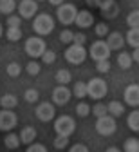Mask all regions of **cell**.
<instances>
[{"label":"cell","instance_id":"41","mask_svg":"<svg viewBox=\"0 0 139 152\" xmlns=\"http://www.w3.org/2000/svg\"><path fill=\"white\" fill-rule=\"evenodd\" d=\"M85 40H87V36L83 33H74V36H72V44L74 45H83Z\"/></svg>","mask_w":139,"mask_h":152},{"label":"cell","instance_id":"31","mask_svg":"<svg viewBox=\"0 0 139 152\" xmlns=\"http://www.w3.org/2000/svg\"><path fill=\"white\" fill-rule=\"evenodd\" d=\"M125 152H139V140H135V138H128L127 141H125Z\"/></svg>","mask_w":139,"mask_h":152},{"label":"cell","instance_id":"40","mask_svg":"<svg viewBox=\"0 0 139 152\" xmlns=\"http://www.w3.org/2000/svg\"><path fill=\"white\" fill-rule=\"evenodd\" d=\"M22 24V18L16 16V15H9L7 16V27H20Z\"/></svg>","mask_w":139,"mask_h":152},{"label":"cell","instance_id":"49","mask_svg":"<svg viewBox=\"0 0 139 152\" xmlns=\"http://www.w3.org/2000/svg\"><path fill=\"white\" fill-rule=\"evenodd\" d=\"M34 2H38V0H34Z\"/></svg>","mask_w":139,"mask_h":152},{"label":"cell","instance_id":"13","mask_svg":"<svg viewBox=\"0 0 139 152\" xmlns=\"http://www.w3.org/2000/svg\"><path fill=\"white\" fill-rule=\"evenodd\" d=\"M123 100H125L130 107H139V85H137V83H130V85L125 89Z\"/></svg>","mask_w":139,"mask_h":152},{"label":"cell","instance_id":"42","mask_svg":"<svg viewBox=\"0 0 139 152\" xmlns=\"http://www.w3.org/2000/svg\"><path fill=\"white\" fill-rule=\"evenodd\" d=\"M25 152H47V148L44 145H40V143H31Z\"/></svg>","mask_w":139,"mask_h":152},{"label":"cell","instance_id":"24","mask_svg":"<svg viewBox=\"0 0 139 152\" xmlns=\"http://www.w3.org/2000/svg\"><path fill=\"white\" fill-rule=\"evenodd\" d=\"M127 44H130L134 49L139 47V27L128 31V34H127Z\"/></svg>","mask_w":139,"mask_h":152},{"label":"cell","instance_id":"3","mask_svg":"<svg viewBox=\"0 0 139 152\" xmlns=\"http://www.w3.org/2000/svg\"><path fill=\"white\" fill-rule=\"evenodd\" d=\"M76 129V123L71 116H60L56 121H54V130H56V136H65V138H71V134Z\"/></svg>","mask_w":139,"mask_h":152},{"label":"cell","instance_id":"45","mask_svg":"<svg viewBox=\"0 0 139 152\" xmlns=\"http://www.w3.org/2000/svg\"><path fill=\"white\" fill-rule=\"evenodd\" d=\"M130 56H132V62L139 64V47H137V49H134V53H132Z\"/></svg>","mask_w":139,"mask_h":152},{"label":"cell","instance_id":"12","mask_svg":"<svg viewBox=\"0 0 139 152\" xmlns=\"http://www.w3.org/2000/svg\"><path fill=\"white\" fill-rule=\"evenodd\" d=\"M71 100V91L65 85H58L52 91V102L54 105H67Z\"/></svg>","mask_w":139,"mask_h":152},{"label":"cell","instance_id":"28","mask_svg":"<svg viewBox=\"0 0 139 152\" xmlns=\"http://www.w3.org/2000/svg\"><path fill=\"white\" fill-rule=\"evenodd\" d=\"M127 24H128V27H130V29L139 27V9H135V11L128 13V16H127Z\"/></svg>","mask_w":139,"mask_h":152},{"label":"cell","instance_id":"15","mask_svg":"<svg viewBox=\"0 0 139 152\" xmlns=\"http://www.w3.org/2000/svg\"><path fill=\"white\" fill-rule=\"evenodd\" d=\"M74 24H76L78 27H82V29H85V27H90V26L94 24V16H92V13H90V11H87V9H83V11H78Z\"/></svg>","mask_w":139,"mask_h":152},{"label":"cell","instance_id":"46","mask_svg":"<svg viewBox=\"0 0 139 152\" xmlns=\"http://www.w3.org/2000/svg\"><path fill=\"white\" fill-rule=\"evenodd\" d=\"M49 4H52V6H56V7H60L63 4V0H49Z\"/></svg>","mask_w":139,"mask_h":152},{"label":"cell","instance_id":"34","mask_svg":"<svg viewBox=\"0 0 139 152\" xmlns=\"http://www.w3.org/2000/svg\"><path fill=\"white\" fill-rule=\"evenodd\" d=\"M42 60H44V64H47V65L54 64V60H56V53L51 51V49H45V53L42 54Z\"/></svg>","mask_w":139,"mask_h":152},{"label":"cell","instance_id":"26","mask_svg":"<svg viewBox=\"0 0 139 152\" xmlns=\"http://www.w3.org/2000/svg\"><path fill=\"white\" fill-rule=\"evenodd\" d=\"M6 36H7L9 42H18L20 38H22V29H20V27H7Z\"/></svg>","mask_w":139,"mask_h":152},{"label":"cell","instance_id":"20","mask_svg":"<svg viewBox=\"0 0 139 152\" xmlns=\"http://www.w3.org/2000/svg\"><path fill=\"white\" fill-rule=\"evenodd\" d=\"M4 143H6V147L7 148H18L20 145V138H18V134H15V132H7V136L4 138Z\"/></svg>","mask_w":139,"mask_h":152},{"label":"cell","instance_id":"48","mask_svg":"<svg viewBox=\"0 0 139 152\" xmlns=\"http://www.w3.org/2000/svg\"><path fill=\"white\" fill-rule=\"evenodd\" d=\"M0 36H2V26H0Z\"/></svg>","mask_w":139,"mask_h":152},{"label":"cell","instance_id":"47","mask_svg":"<svg viewBox=\"0 0 139 152\" xmlns=\"http://www.w3.org/2000/svg\"><path fill=\"white\" fill-rule=\"evenodd\" d=\"M105 152H121V150H119V148H116V147H108Z\"/></svg>","mask_w":139,"mask_h":152},{"label":"cell","instance_id":"39","mask_svg":"<svg viewBox=\"0 0 139 152\" xmlns=\"http://www.w3.org/2000/svg\"><path fill=\"white\" fill-rule=\"evenodd\" d=\"M96 71L98 72H108L110 71V62L108 60H103V62H96Z\"/></svg>","mask_w":139,"mask_h":152},{"label":"cell","instance_id":"21","mask_svg":"<svg viewBox=\"0 0 139 152\" xmlns=\"http://www.w3.org/2000/svg\"><path fill=\"white\" fill-rule=\"evenodd\" d=\"M117 65L121 67V69H130V65H132V56L128 53L121 51V53L117 54Z\"/></svg>","mask_w":139,"mask_h":152},{"label":"cell","instance_id":"10","mask_svg":"<svg viewBox=\"0 0 139 152\" xmlns=\"http://www.w3.org/2000/svg\"><path fill=\"white\" fill-rule=\"evenodd\" d=\"M18 16L20 18H33L36 13H38V4L34 0H22L18 4Z\"/></svg>","mask_w":139,"mask_h":152},{"label":"cell","instance_id":"19","mask_svg":"<svg viewBox=\"0 0 139 152\" xmlns=\"http://www.w3.org/2000/svg\"><path fill=\"white\" fill-rule=\"evenodd\" d=\"M0 105H2V109H6V110H13L18 105V98L15 94H4V96L0 98Z\"/></svg>","mask_w":139,"mask_h":152},{"label":"cell","instance_id":"37","mask_svg":"<svg viewBox=\"0 0 139 152\" xmlns=\"http://www.w3.org/2000/svg\"><path fill=\"white\" fill-rule=\"evenodd\" d=\"M25 69H27V72H29L31 76H36V74L40 72V64H38L36 60H31V62L27 64V67H25Z\"/></svg>","mask_w":139,"mask_h":152},{"label":"cell","instance_id":"36","mask_svg":"<svg viewBox=\"0 0 139 152\" xmlns=\"http://www.w3.org/2000/svg\"><path fill=\"white\" fill-rule=\"evenodd\" d=\"M96 34L99 36V38H103V36H107L108 34V26L107 24H103V22H99V24H96Z\"/></svg>","mask_w":139,"mask_h":152},{"label":"cell","instance_id":"33","mask_svg":"<svg viewBox=\"0 0 139 152\" xmlns=\"http://www.w3.org/2000/svg\"><path fill=\"white\" fill-rule=\"evenodd\" d=\"M6 71H7V74L11 78H16V76H20V72H22V67H20V64H16V62H11Z\"/></svg>","mask_w":139,"mask_h":152},{"label":"cell","instance_id":"5","mask_svg":"<svg viewBox=\"0 0 139 152\" xmlns=\"http://www.w3.org/2000/svg\"><path fill=\"white\" fill-rule=\"evenodd\" d=\"M76 15H78V9H76L74 4H62L58 7V11H56L58 20L62 22L63 26H71L76 20Z\"/></svg>","mask_w":139,"mask_h":152},{"label":"cell","instance_id":"22","mask_svg":"<svg viewBox=\"0 0 139 152\" xmlns=\"http://www.w3.org/2000/svg\"><path fill=\"white\" fill-rule=\"evenodd\" d=\"M72 80V76H71V72L67 71V69H60L58 72H56V82H58V85H65L67 87V83Z\"/></svg>","mask_w":139,"mask_h":152},{"label":"cell","instance_id":"44","mask_svg":"<svg viewBox=\"0 0 139 152\" xmlns=\"http://www.w3.org/2000/svg\"><path fill=\"white\" fill-rule=\"evenodd\" d=\"M85 2H87V6H89V7H99L103 0H85Z\"/></svg>","mask_w":139,"mask_h":152},{"label":"cell","instance_id":"18","mask_svg":"<svg viewBox=\"0 0 139 152\" xmlns=\"http://www.w3.org/2000/svg\"><path fill=\"white\" fill-rule=\"evenodd\" d=\"M107 110H108V116H112V118H119L121 114H125V105L121 103V102H110L108 105H107Z\"/></svg>","mask_w":139,"mask_h":152},{"label":"cell","instance_id":"29","mask_svg":"<svg viewBox=\"0 0 139 152\" xmlns=\"http://www.w3.org/2000/svg\"><path fill=\"white\" fill-rule=\"evenodd\" d=\"M90 110H92V114H94L96 118H103V116H107V114H108L107 105H105V103H99V102H98V103H96Z\"/></svg>","mask_w":139,"mask_h":152},{"label":"cell","instance_id":"8","mask_svg":"<svg viewBox=\"0 0 139 152\" xmlns=\"http://www.w3.org/2000/svg\"><path fill=\"white\" fill-rule=\"evenodd\" d=\"M116 120L112 116H103V118H98L96 120V130H98V134H101V136H112L114 132H116Z\"/></svg>","mask_w":139,"mask_h":152},{"label":"cell","instance_id":"9","mask_svg":"<svg viewBox=\"0 0 139 152\" xmlns=\"http://www.w3.org/2000/svg\"><path fill=\"white\" fill-rule=\"evenodd\" d=\"M16 121H18V118L13 110H6V109L0 110V130L9 132L11 129H15Z\"/></svg>","mask_w":139,"mask_h":152},{"label":"cell","instance_id":"1","mask_svg":"<svg viewBox=\"0 0 139 152\" xmlns=\"http://www.w3.org/2000/svg\"><path fill=\"white\" fill-rule=\"evenodd\" d=\"M108 87L107 82L103 78H90L87 82V96H90L92 100H101L107 96Z\"/></svg>","mask_w":139,"mask_h":152},{"label":"cell","instance_id":"11","mask_svg":"<svg viewBox=\"0 0 139 152\" xmlns=\"http://www.w3.org/2000/svg\"><path fill=\"white\" fill-rule=\"evenodd\" d=\"M36 118L40 120V121H51L52 118H54V105L52 103H49V102H44V103H40L38 107H36Z\"/></svg>","mask_w":139,"mask_h":152},{"label":"cell","instance_id":"43","mask_svg":"<svg viewBox=\"0 0 139 152\" xmlns=\"http://www.w3.org/2000/svg\"><path fill=\"white\" fill-rule=\"evenodd\" d=\"M69 152H89V148L85 145H82V143H76V145H72L69 148Z\"/></svg>","mask_w":139,"mask_h":152},{"label":"cell","instance_id":"38","mask_svg":"<svg viewBox=\"0 0 139 152\" xmlns=\"http://www.w3.org/2000/svg\"><path fill=\"white\" fill-rule=\"evenodd\" d=\"M67 145H69V138H65V136H56V138H54V147H56V148L62 150V148H65Z\"/></svg>","mask_w":139,"mask_h":152},{"label":"cell","instance_id":"4","mask_svg":"<svg viewBox=\"0 0 139 152\" xmlns=\"http://www.w3.org/2000/svg\"><path fill=\"white\" fill-rule=\"evenodd\" d=\"M87 58V51L83 45H69L67 51H65V60L72 65H79V64H83Z\"/></svg>","mask_w":139,"mask_h":152},{"label":"cell","instance_id":"27","mask_svg":"<svg viewBox=\"0 0 139 152\" xmlns=\"http://www.w3.org/2000/svg\"><path fill=\"white\" fill-rule=\"evenodd\" d=\"M16 4L15 0H0V13H6V15H11L15 11Z\"/></svg>","mask_w":139,"mask_h":152},{"label":"cell","instance_id":"32","mask_svg":"<svg viewBox=\"0 0 139 152\" xmlns=\"http://www.w3.org/2000/svg\"><path fill=\"white\" fill-rule=\"evenodd\" d=\"M38 98H40V94H38V91H36V89H27V91H25V94H24V100H25L27 103H36V102H38Z\"/></svg>","mask_w":139,"mask_h":152},{"label":"cell","instance_id":"35","mask_svg":"<svg viewBox=\"0 0 139 152\" xmlns=\"http://www.w3.org/2000/svg\"><path fill=\"white\" fill-rule=\"evenodd\" d=\"M72 36H74L72 31L63 29L62 33H60V42H63V44H72Z\"/></svg>","mask_w":139,"mask_h":152},{"label":"cell","instance_id":"6","mask_svg":"<svg viewBox=\"0 0 139 152\" xmlns=\"http://www.w3.org/2000/svg\"><path fill=\"white\" fill-rule=\"evenodd\" d=\"M89 54H90V58L94 62H103V60H108V56H110V49L107 45V42L103 40H98L90 45L89 49Z\"/></svg>","mask_w":139,"mask_h":152},{"label":"cell","instance_id":"17","mask_svg":"<svg viewBox=\"0 0 139 152\" xmlns=\"http://www.w3.org/2000/svg\"><path fill=\"white\" fill-rule=\"evenodd\" d=\"M18 138H20V143H25V145L34 143V140H36V129H34V127H31V125L24 127Z\"/></svg>","mask_w":139,"mask_h":152},{"label":"cell","instance_id":"25","mask_svg":"<svg viewBox=\"0 0 139 152\" xmlns=\"http://www.w3.org/2000/svg\"><path fill=\"white\" fill-rule=\"evenodd\" d=\"M72 92H74V96L79 98V100L85 98V96H87V83H85V82H76Z\"/></svg>","mask_w":139,"mask_h":152},{"label":"cell","instance_id":"16","mask_svg":"<svg viewBox=\"0 0 139 152\" xmlns=\"http://www.w3.org/2000/svg\"><path fill=\"white\" fill-rule=\"evenodd\" d=\"M123 44H125V38H123V34L121 33H108V36H107V45H108V49L110 51H119L123 47Z\"/></svg>","mask_w":139,"mask_h":152},{"label":"cell","instance_id":"2","mask_svg":"<svg viewBox=\"0 0 139 152\" xmlns=\"http://www.w3.org/2000/svg\"><path fill=\"white\" fill-rule=\"evenodd\" d=\"M33 29H34V33L40 34V36L51 34L52 29H54V20H52V16H51V15H45V13L36 15L34 22H33Z\"/></svg>","mask_w":139,"mask_h":152},{"label":"cell","instance_id":"30","mask_svg":"<svg viewBox=\"0 0 139 152\" xmlns=\"http://www.w3.org/2000/svg\"><path fill=\"white\" fill-rule=\"evenodd\" d=\"M76 114H78L79 118L89 116V114H90V105H89V103H85V102H79V103L76 105Z\"/></svg>","mask_w":139,"mask_h":152},{"label":"cell","instance_id":"7","mask_svg":"<svg viewBox=\"0 0 139 152\" xmlns=\"http://www.w3.org/2000/svg\"><path fill=\"white\" fill-rule=\"evenodd\" d=\"M25 53L29 56H33V58H40V56L45 53V42L40 36L27 38V42H25Z\"/></svg>","mask_w":139,"mask_h":152},{"label":"cell","instance_id":"14","mask_svg":"<svg viewBox=\"0 0 139 152\" xmlns=\"http://www.w3.org/2000/svg\"><path fill=\"white\" fill-rule=\"evenodd\" d=\"M99 9H101V15L105 18H116L119 13V6H117L116 0H103Z\"/></svg>","mask_w":139,"mask_h":152},{"label":"cell","instance_id":"23","mask_svg":"<svg viewBox=\"0 0 139 152\" xmlns=\"http://www.w3.org/2000/svg\"><path fill=\"white\" fill-rule=\"evenodd\" d=\"M127 123H128L130 130H134V132H139V110H132V112L128 114V120H127Z\"/></svg>","mask_w":139,"mask_h":152}]
</instances>
